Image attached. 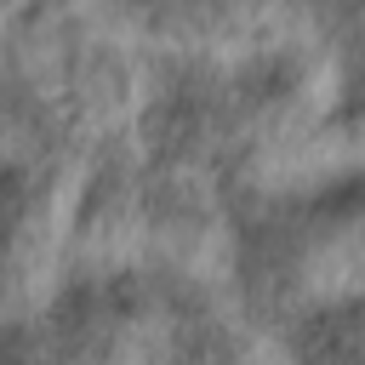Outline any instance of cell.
I'll return each mask as SVG.
<instances>
[{"instance_id": "6da1fadb", "label": "cell", "mask_w": 365, "mask_h": 365, "mask_svg": "<svg viewBox=\"0 0 365 365\" xmlns=\"http://www.w3.org/2000/svg\"><path fill=\"white\" fill-rule=\"evenodd\" d=\"M297 359L302 365H365V297L308 314L297 331Z\"/></svg>"}]
</instances>
